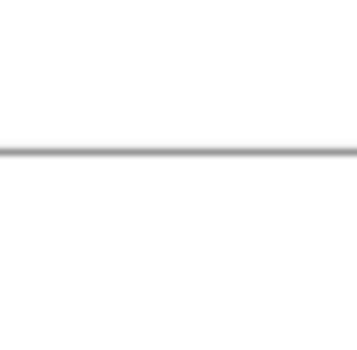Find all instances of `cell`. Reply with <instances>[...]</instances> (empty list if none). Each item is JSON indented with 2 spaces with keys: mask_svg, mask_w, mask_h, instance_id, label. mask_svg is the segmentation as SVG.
<instances>
[]
</instances>
